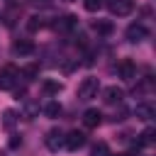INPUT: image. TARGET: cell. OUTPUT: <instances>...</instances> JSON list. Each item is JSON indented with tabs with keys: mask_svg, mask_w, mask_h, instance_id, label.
<instances>
[{
	"mask_svg": "<svg viewBox=\"0 0 156 156\" xmlns=\"http://www.w3.org/2000/svg\"><path fill=\"white\" fill-rule=\"evenodd\" d=\"M61 90H63V85H61L58 80H44V83H41V93H44V95H58Z\"/></svg>",
	"mask_w": 156,
	"mask_h": 156,
	"instance_id": "15",
	"label": "cell"
},
{
	"mask_svg": "<svg viewBox=\"0 0 156 156\" xmlns=\"http://www.w3.org/2000/svg\"><path fill=\"white\" fill-rule=\"evenodd\" d=\"M154 141H156V129H154V127H149V129H144V132L139 134V139H136V144H139L141 149H144V146H151Z\"/></svg>",
	"mask_w": 156,
	"mask_h": 156,
	"instance_id": "13",
	"label": "cell"
},
{
	"mask_svg": "<svg viewBox=\"0 0 156 156\" xmlns=\"http://www.w3.org/2000/svg\"><path fill=\"white\" fill-rule=\"evenodd\" d=\"M20 144H22V136H17V134H15V136L10 139V149H17Z\"/></svg>",
	"mask_w": 156,
	"mask_h": 156,
	"instance_id": "24",
	"label": "cell"
},
{
	"mask_svg": "<svg viewBox=\"0 0 156 156\" xmlns=\"http://www.w3.org/2000/svg\"><path fill=\"white\" fill-rule=\"evenodd\" d=\"M0 156H5V154H2V151H0Z\"/></svg>",
	"mask_w": 156,
	"mask_h": 156,
	"instance_id": "26",
	"label": "cell"
},
{
	"mask_svg": "<svg viewBox=\"0 0 156 156\" xmlns=\"http://www.w3.org/2000/svg\"><path fill=\"white\" fill-rule=\"evenodd\" d=\"M93 29H95L98 34H102V37H110L115 27H112L110 20H95V22H93Z\"/></svg>",
	"mask_w": 156,
	"mask_h": 156,
	"instance_id": "14",
	"label": "cell"
},
{
	"mask_svg": "<svg viewBox=\"0 0 156 156\" xmlns=\"http://www.w3.org/2000/svg\"><path fill=\"white\" fill-rule=\"evenodd\" d=\"M98 88H100L98 78L88 76V78H83V80H80V85H78V98H80V100H90V98H95V95H98Z\"/></svg>",
	"mask_w": 156,
	"mask_h": 156,
	"instance_id": "2",
	"label": "cell"
},
{
	"mask_svg": "<svg viewBox=\"0 0 156 156\" xmlns=\"http://www.w3.org/2000/svg\"><path fill=\"white\" fill-rule=\"evenodd\" d=\"M15 122H17V112H15V110H5V112H2V127H5V129H12Z\"/></svg>",
	"mask_w": 156,
	"mask_h": 156,
	"instance_id": "16",
	"label": "cell"
},
{
	"mask_svg": "<svg viewBox=\"0 0 156 156\" xmlns=\"http://www.w3.org/2000/svg\"><path fill=\"white\" fill-rule=\"evenodd\" d=\"M102 100L107 102V105H119L122 100H124V90L122 88H117V85H107L105 90H102Z\"/></svg>",
	"mask_w": 156,
	"mask_h": 156,
	"instance_id": "8",
	"label": "cell"
},
{
	"mask_svg": "<svg viewBox=\"0 0 156 156\" xmlns=\"http://www.w3.org/2000/svg\"><path fill=\"white\" fill-rule=\"evenodd\" d=\"M83 7H85L88 12H98V10L102 7V0H83Z\"/></svg>",
	"mask_w": 156,
	"mask_h": 156,
	"instance_id": "22",
	"label": "cell"
},
{
	"mask_svg": "<svg viewBox=\"0 0 156 156\" xmlns=\"http://www.w3.org/2000/svg\"><path fill=\"white\" fill-rule=\"evenodd\" d=\"M44 115H46V117H51V119H54V117H58V115H61V105H58L56 100H51V102L44 107Z\"/></svg>",
	"mask_w": 156,
	"mask_h": 156,
	"instance_id": "19",
	"label": "cell"
},
{
	"mask_svg": "<svg viewBox=\"0 0 156 156\" xmlns=\"http://www.w3.org/2000/svg\"><path fill=\"white\" fill-rule=\"evenodd\" d=\"M12 51L20 54V56H29V54L34 51V44H32L29 39H17V41L12 44Z\"/></svg>",
	"mask_w": 156,
	"mask_h": 156,
	"instance_id": "12",
	"label": "cell"
},
{
	"mask_svg": "<svg viewBox=\"0 0 156 156\" xmlns=\"http://www.w3.org/2000/svg\"><path fill=\"white\" fill-rule=\"evenodd\" d=\"M85 141H88V136H85L83 132L73 129V132H68V134H66V141H63V146H66L68 151H78L80 146H85Z\"/></svg>",
	"mask_w": 156,
	"mask_h": 156,
	"instance_id": "4",
	"label": "cell"
},
{
	"mask_svg": "<svg viewBox=\"0 0 156 156\" xmlns=\"http://www.w3.org/2000/svg\"><path fill=\"white\" fill-rule=\"evenodd\" d=\"M90 156H110V151H107V144H105V141H98V144L90 149Z\"/></svg>",
	"mask_w": 156,
	"mask_h": 156,
	"instance_id": "20",
	"label": "cell"
},
{
	"mask_svg": "<svg viewBox=\"0 0 156 156\" xmlns=\"http://www.w3.org/2000/svg\"><path fill=\"white\" fill-rule=\"evenodd\" d=\"M20 80V68L15 63H5L0 68V90H12Z\"/></svg>",
	"mask_w": 156,
	"mask_h": 156,
	"instance_id": "1",
	"label": "cell"
},
{
	"mask_svg": "<svg viewBox=\"0 0 156 156\" xmlns=\"http://www.w3.org/2000/svg\"><path fill=\"white\" fill-rule=\"evenodd\" d=\"M146 27L141 24V22H132L129 27H127V32H124V37H127V41L129 44H139V41H144L146 39Z\"/></svg>",
	"mask_w": 156,
	"mask_h": 156,
	"instance_id": "3",
	"label": "cell"
},
{
	"mask_svg": "<svg viewBox=\"0 0 156 156\" xmlns=\"http://www.w3.org/2000/svg\"><path fill=\"white\" fill-rule=\"evenodd\" d=\"M117 71H119V78L122 80H134L136 78V63L132 58H122L119 66H117Z\"/></svg>",
	"mask_w": 156,
	"mask_h": 156,
	"instance_id": "6",
	"label": "cell"
},
{
	"mask_svg": "<svg viewBox=\"0 0 156 156\" xmlns=\"http://www.w3.org/2000/svg\"><path fill=\"white\" fill-rule=\"evenodd\" d=\"M37 112H39V105L37 102H27L24 105V119H34Z\"/></svg>",
	"mask_w": 156,
	"mask_h": 156,
	"instance_id": "21",
	"label": "cell"
},
{
	"mask_svg": "<svg viewBox=\"0 0 156 156\" xmlns=\"http://www.w3.org/2000/svg\"><path fill=\"white\" fill-rule=\"evenodd\" d=\"M110 156H129V154H110Z\"/></svg>",
	"mask_w": 156,
	"mask_h": 156,
	"instance_id": "25",
	"label": "cell"
},
{
	"mask_svg": "<svg viewBox=\"0 0 156 156\" xmlns=\"http://www.w3.org/2000/svg\"><path fill=\"white\" fill-rule=\"evenodd\" d=\"M134 115H136V119H144V122H149V119H154L156 110H154V105H149V102H139V105L134 107Z\"/></svg>",
	"mask_w": 156,
	"mask_h": 156,
	"instance_id": "11",
	"label": "cell"
},
{
	"mask_svg": "<svg viewBox=\"0 0 156 156\" xmlns=\"http://www.w3.org/2000/svg\"><path fill=\"white\" fill-rule=\"evenodd\" d=\"M100 122H102V112H100L98 107H90V110L83 112V124H85L88 129H95Z\"/></svg>",
	"mask_w": 156,
	"mask_h": 156,
	"instance_id": "9",
	"label": "cell"
},
{
	"mask_svg": "<svg viewBox=\"0 0 156 156\" xmlns=\"http://www.w3.org/2000/svg\"><path fill=\"white\" fill-rule=\"evenodd\" d=\"M76 24H78V17H73V15H63V17H56L54 29H58V32H68V29H73Z\"/></svg>",
	"mask_w": 156,
	"mask_h": 156,
	"instance_id": "10",
	"label": "cell"
},
{
	"mask_svg": "<svg viewBox=\"0 0 156 156\" xmlns=\"http://www.w3.org/2000/svg\"><path fill=\"white\" fill-rule=\"evenodd\" d=\"M102 5H107V10L112 12V15H117V17H124V15H129L132 12V0H107V2H102Z\"/></svg>",
	"mask_w": 156,
	"mask_h": 156,
	"instance_id": "5",
	"label": "cell"
},
{
	"mask_svg": "<svg viewBox=\"0 0 156 156\" xmlns=\"http://www.w3.org/2000/svg\"><path fill=\"white\" fill-rule=\"evenodd\" d=\"M22 76H24L27 80H34V78L39 76V63H27V66L22 68Z\"/></svg>",
	"mask_w": 156,
	"mask_h": 156,
	"instance_id": "18",
	"label": "cell"
},
{
	"mask_svg": "<svg viewBox=\"0 0 156 156\" xmlns=\"http://www.w3.org/2000/svg\"><path fill=\"white\" fill-rule=\"evenodd\" d=\"M124 117H127V110H124V107H119V112H115L110 119H112V122H122Z\"/></svg>",
	"mask_w": 156,
	"mask_h": 156,
	"instance_id": "23",
	"label": "cell"
},
{
	"mask_svg": "<svg viewBox=\"0 0 156 156\" xmlns=\"http://www.w3.org/2000/svg\"><path fill=\"white\" fill-rule=\"evenodd\" d=\"M68 2H73V0H68Z\"/></svg>",
	"mask_w": 156,
	"mask_h": 156,
	"instance_id": "27",
	"label": "cell"
},
{
	"mask_svg": "<svg viewBox=\"0 0 156 156\" xmlns=\"http://www.w3.org/2000/svg\"><path fill=\"white\" fill-rule=\"evenodd\" d=\"M44 141H46V149H49V151H58V149L63 146V141H66V134H63L61 129H51Z\"/></svg>",
	"mask_w": 156,
	"mask_h": 156,
	"instance_id": "7",
	"label": "cell"
},
{
	"mask_svg": "<svg viewBox=\"0 0 156 156\" xmlns=\"http://www.w3.org/2000/svg\"><path fill=\"white\" fill-rule=\"evenodd\" d=\"M44 24H46V22H44V17H41V15H32V17H29V22H27V29H29V32H37V29H41Z\"/></svg>",
	"mask_w": 156,
	"mask_h": 156,
	"instance_id": "17",
	"label": "cell"
}]
</instances>
